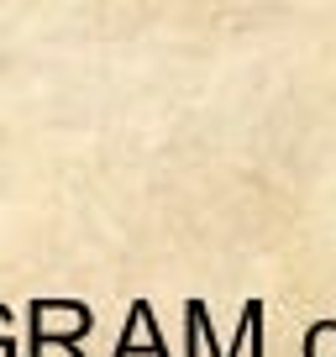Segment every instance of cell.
<instances>
[{
  "label": "cell",
  "mask_w": 336,
  "mask_h": 357,
  "mask_svg": "<svg viewBox=\"0 0 336 357\" xmlns=\"http://www.w3.org/2000/svg\"><path fill=\"white\" fill-rule=\"evenodd\" d=\"M242 326H247V342H252V336H258V326H263V300H247V305H242ZM252 357H263L258 347H252Z\"/></svg>",
  "instance_id": "6da1fadb"
}]
</instances>
